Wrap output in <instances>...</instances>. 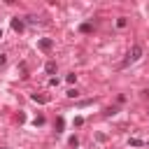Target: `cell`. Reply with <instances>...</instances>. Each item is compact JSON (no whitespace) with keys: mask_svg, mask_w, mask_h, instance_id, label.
<instances>
[{"mask_svg":"<svg viewBox=\"0 0 149 149\" xmlns=\"http://www.w3.org/2000/svg\"><path fill=\"white\" fill-rule=\"evenodd\" d=\"M142 54H144V49H142V44H133L130 47V51L126 54V58L119 63V68L123 70V68H128V65H133V63H137L140 58H142Z\"/></svg>","mask_w":149,"mask_h":149,"instance_id":"obj_1","label":"cell"},{"mask_svg":"<svg viewBox=\"0 0 149 149\" xmlns=\"http://www.w3.org/2000/svg\"><path fill=\"white\" fill-rule=\"evenodd\" d=\"M51 47H54V40H49V37H42V40H40V49H42V51H49Z\"/></svg>","mask_w":149,"mask_h":149,"instance_id":"obj_2","label":"cell"},{"mask_svg":"<svg viewBox=\"0 0 149 149\" xmlns=\"http://www.w3.org/2000/svg\"><path fill=\"white\" fill-rule=\"evenodd\" d=\"M23 26H26V23H23L19 16H14V19H12V28H14L16 33H21V30H23Z\"/></svg>","mask_w":149,"mask_h":149,"instance_id":"obj_3","label":"cell"},{"mask_svg":"<svg viewBox=\"0 0 149 149\" xmlns=\"http://www.w3.org/2000/svg\"><path fill=\"white\" fill-rule=\"evenodd\" d=\"M30 98H33V102H40V105H44V102H49V98H47V95H40V93H33Z\"/></svg>","mask_w":149,"mask_h":149,"instance_id":"obj_4","label":"cell"},{"mask_svg":"<svg viewBox=\"0 0 149 149\" xmlns=\"http://www.w3.org/2000/svg\"><path fill=\"white\" fill-rule=\"evenodd\" d=\"M126 26H128V19L126 16H119L116 19V28H126Z\"/></svg>","mask_w":149,"mask_h":149,"instance_id":"obj_5","label":"cell"},{"mask_svg":"<svg viewBox=\"0 0 149 149\" xmlns=\"http://www.w3.org/2000/svg\"><path fill=\"white\" fill-rule=\"evenodd\" d=\"M44 70H47L49 74H54V72H56V63H54V61H49V63L44 65Z\"/></svg>","mask_w":149,"mask_h":149,"instance_id":"obj_6","label":"cell"},{"mask_svg":"<svg viewBox=\"0 0 149 149\" xmlns=\"http://www.w3.org/2000/svg\"><path fill=\"white\" fill-rule=\"evenodd\" d=\"M79 30H81V33H91V30H93V26H91V23H81V26H79Z\"/></svg>","mask_w":149,"mask_h":149,"instance_id":"obj_7","label":"cell"},{"mask_svg":"<svg viewBox=\"0 0 149 149\" xmlns=\"http://www.w3.org/2000/svg\"><path fill=\"white\" fill-rule=\"evenodd\" d=\"M116 112H119V107H107V109H105V116H114Z\"/></svg>","mask_w":149,"mask_h":149,"instance_id":"obj_8","label":"cell"},{"mask_svg":"<svg viewBox=\"0 0 149 149\" xmlns=\"http://www.w3.org/2000/svg\"><path fill=\"white\" fill-rule=\"evenodd\" d=\"M63 126H65V121L58 116V119H56V133H61V130H63Z\"/></svg>","mask_w":149,"mask_h":149,"instance_id":"obj_9","label":"cell"},{"mask_svg":"<svg viewBox=\"0 0 149 149\" xmlns=\"http://www.w3.org/2000/svg\"><path fill=\"white\" fill-rule=\"evenodd\" d=\"M65 95H68V98H77V95H79V91H77V88H70Z\"/></svg>","mask_w":149,"mask_h":149,"instance_id":"obj_10","label":"cell"},{"mask_svg":"<svg viewBox=\"0 0 149 149\" xmlns=\"http://www.w3.org/2000/svg\"><path fill=\"white\" fill-rule=\"evenodd\" d=\"M68 142H70V147H77V144H79V140H77V137H74V135H72V137H70V140H68Z\"/></svg>","mask_w":149,"mask_h":149,"instance_id":"obj_11","label":"cell"},{"mask_svg":"<svg viewBox=\"0 0 149 149\" xmlns=\"http://www.w3.org/2000/svg\"><path fill=\"white\" fill-rule=\"evenodd\" d=\"M140 144H142V140H137V137H133V140H130V147H140Z\"/></svg>","mask_w":149,"mask_h":149,"instance_id":"obj_12","label":"cell"},{"mask_svg":"<svg viewBox=\"0 0 149 149\" xmlns=\"http://www.w3.org/2000/svg\"><path fill=\"white\" fill-rule=\"evenodd\" d=\"M65 79H68V84H74V79H77V74H68Z\"/></svg>","mask_w":149,"mask_h":149,"instance_id":"obj_13","label":"cell"},{"mask_svg":"<svg viewBox=\"0 0 149 149\" xmlns=\"http://www.w3.org/2000/svg\"><path fill=\"white\" fill-rule=\"evenodd\" d=\"M42 123H44V116H42V114H40V116H37V119H35V126H42Z\"/></svg>","mask_w":149,"mask_h":149,"instance_id":"obj_14","label":"cell"},{"mask_svg":"<svg viewBox=\"0 0 149 149\" xmlns=\"http://www.w3.org/2000/svg\"><path fill=\"white\" fill-rule=\"evenodd\" d=\"M5 63H7V56H5V54H0V68H2Z\"/></svg>","mask_w":149,"mask_h":149,"instance_id":"obj_15","label":"cell"},{"mask_svg":"<svg viewBox=\"0 0 149 149\" xmlns=\"http://www.w3.org/2000/svg\"><path fill=\"white\" fill-rule=\"evenodd\" d=\"M0 149H9V147H0Z\"/></svg>","mask_w":149,"mask_h":149,"instance_id":"obj_16","label":"cell"},{"mask_svg":"<svg viewBox=\"0 0 149 149\" xmlns=\"http://www.w3.org/2000/svg\"><path fill=\"white\" fill-rule=\"evenodd\" d=\"M0 37H2V30H0Z\"/></svg>","mask_w":149,"mask_h":149,"instance_id":"obj_17","label":"cell"},{"mask_svg":"<svg viewBox=\"0 0 149 149\" xmlns=\"http://www.w3.org/2000/svg\"><path fill=\"white\" fill-rule=\"evenodd\" d=\"M147 147H149V142H147Z\"/></svg>","mask_w":149,"mask_h":149,"instance_id":"obj_18","label":"cell"}]
</instances>
